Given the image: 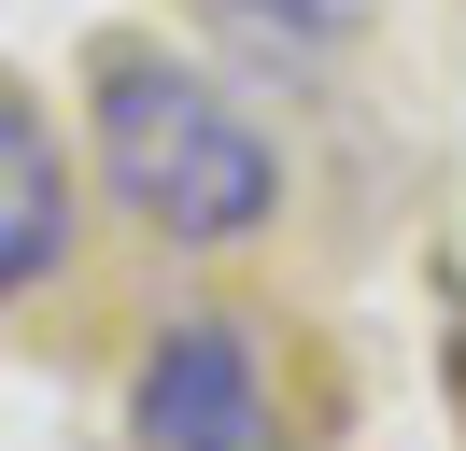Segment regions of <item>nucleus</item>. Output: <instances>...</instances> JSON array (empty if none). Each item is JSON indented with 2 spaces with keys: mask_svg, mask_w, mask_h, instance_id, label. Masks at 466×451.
Wrapping results in <instances>:
<instances>
[{
  "mask_svg": "<svg viewBox=\"0 0 466 451\" xmlns=\"http://www.w3.org/2000/svg\"><path fill=\"white\" fill-rule=\"evenodd\" d=\"M99 184L156 226V240H255L283 212V155L227 85L170 71V56H114L99 71Z\"/></svg>",
  "mask_w": 466,
  "mask_h": 451,
  "instance_id": "nucleus-1",
  "label": "nucleus"
},
{
  "mask_svg": "<svg viewBox=\"0 0 466 451\" xmlns=\"http://www.w3.org/2000/svg\"><path fill=\"white\" fill-rule=\"evenodd\" d=\"M127 451H283L255 338H240V325H212V310H184V325L142 353V395H127Z\"/></svg>",
  "mask_w": 466,
  "mask_h": 451,
  "instance_id": "nucleus-2",
  "label": "nucleus"
},
{
  "mask_svg": "<svg viewBox=\"0 0 466 451\" xmlns=\"http://www.w3.org/2000/svg\"><path fill=\"white\" fill-rule=\"evenodd\" d=\"M57 268H71V169H57V127L0 85V296H29Z\"/></svg>",
  "mask_w": 466,
  "mask_h": 451,
  "instance_id": "nucleus-3",
  "label": "nucleus"
},
{
  "mask_svg": "<svg viewBox=\"0 0 466 451\" xmlns=\"http://www.w3.org/2000/svg\"><path fill=\"white\" fill-rule=\"evenodd\" d=\"M212 15H240L255 43H283V56H339L353 28L381 15V0H212Z\"/></svg>",
  "mask_w": 466,
  "mask_h": 451,
  "instance_id": "nucleus-4",
  "label": "nucleus"
}]
</instances>
